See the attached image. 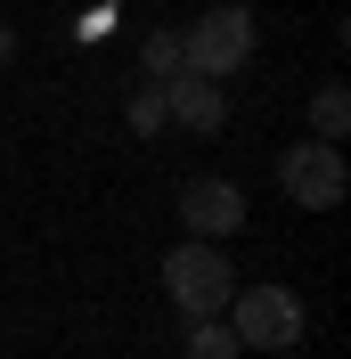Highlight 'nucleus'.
<instances>
[{"label": "nucleus", "mask_w": 351, "mask_h": 359, "mask_svg": "<svg viewBox=\"0 0 351 359\" xmlns=\"http://www.w3.org/2000/svg\"><path fill=\"white\" fill-rule=\"evenodd\" d=\"M278 188L303 204V212H335V204H343V188H351L343 147H319V139L286 147V156H278Z\"/></svg>", "instance_id": "4"}, {"label": "nucleus", "mask_w": 351, "mask_h": 359, "mask_svg": "<svg viewBox=\"0 0 351 359\" xmlns=\"http://www.w3.org/2000/svg\"><path fill=\"white\" fill-rule=\"evenodd\" d=\"M139 57H147V82H172V74H180V33H147Z\"/></svg>", "instance_id": "10"}, {"label": "nucleus", "mask_w": 351, "mask_h": 359, "mask_svg": "<svg viewBox=\"0 0 351 359\" xmlns=\"http://www.w3.org/2000/svg\"><path fill=\"white\" fill-rule=\"evenodd\" d=\"M310 123H319V147H335V139H343V123H351V98H343V82H327L319 98H310Z\"/></svg>", "instance_id": "7"}, {"label": "nucleus", "mask_w": 351, "mask_h": 359, "mask_svg": "<svg viewBox=\"0 0 351 359\" xmlns=\"http://www.w3.org/2000/svg\"><path fill=\"white\" fill-rule=\"evenodd\" d=\"M164 286H172V311L197 327V318H220L229 311V294H237V269H229V253L220 245H172L164 253Z\"/></svg>", "instance_id": "2"}, {"label": "nucleus", "mask_w": 351, "mask_h": 359, "mask_svg": "<svg viewBox=\"0 0 351 359\" xmlns=\"http://www.w3.org/2000/svg\"><path fill=\"white\" fill-rule=\"evenodd\" d=\"M220 318H229L237 351H294V343H303V327H310L294 286H237Z\"/></svg>", "instance_id": "1"}, {"label": "nucleus", "mask_w": 351, "mask_h": 359, "mask_svg": "<svg viewBox=\"0 0 351 359\" xmlns=\"http://www.w3.org/2000/svg\"><path fill=\"white\" fill-rule=\"evenodd\" d=\"M164 123H180V131H197V139H213L220 123H229L220 82H204V74H172V82H164Z\"/></svg>", "instance_id": "6"}, {"label": "nucleus", "mask_w": 351, "mask_h": 359, "mask_svg": "<svg viewBox=\"0 0 351 359\" xmlns=\"http://www.w3.org/2000/svg\"><path fill=\"white\" fill-rule=\"evenodd\" d=\"M8 57H17V33H8V25H0V66H8Z\"/></svg>", "instance_id": "11"}, {"label": "nucleus", "mask_w": 351, "mask_h": 359, "mask_svg": "<svg viewBox=\"0 0 351 359\" xmlns=\"http://www.w3.org/2000/svg\"><path fill=\"white\" fill-rule=\"evenodd\" d=\"M245 57H253V8H204V17L180 33V74L229 82Z\"/></svg>", "instance_id": "3"}, {"label": "nucleus", "mask_w": 351, "mask_h": 359, "mask_svg": "<svg viewBox=\"0 0 351 359\" xmlns=\"http://www.w3.org/2000/svg\"><path fill=\"white\" fill-rule=\"evenodd\" d=\"M123 123H131L139 139L164 131V82H139V90H131V107H123Z\"/></svg>", "instance_id": "9"}, {"label": "nucleus", "mask_w": 351, "mask_h": 359, "mask_svg": "<svg viewBox=\"0 0 351 359\" xmlns=\"http://www.w3.org/2000/svg\"><path fill=\"white\" fill-rule=\"evenodd\" d=\"M180 221H188V237H197V245H220V237H237L245 229V188L237 180H188V188H180Z\"/></svg>", "instance_id": "5"}, {"label": "nucleus", "mask_w": 351, "mask_h": 359, "mask_svg": "<svg viewBox=\"0 0 351 359\" xmlns=\"http://www.w3.org/2000/svg\"><path fill=\"white\" fill-rule=\"evenodd\" d=\"M188 359H237L229 318H197V327H188Z\"/></svg>", "instance_id": "8"}]
</instances>
